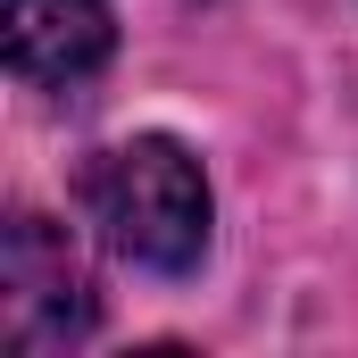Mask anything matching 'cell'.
Here are the masks:
<instances>
[{"instance_id": "cell-1", "label": "cell", "mask_w": 358, "mask_h": 358, "mask_svg": "<svg viewBox=\"0 0 358 358\" xmlns=\"http://www.w3.org/2000/svg\"><path fill=\"white\" fill-rule=\"evenodd\" d=\"M84 200L108 234V250L150 275H192L208 250V176L167 134L100 150V167L84 176Z\"/></svg>"}, {"instance_id": "cell-2", "label": "cell", "mask_w": 358, "mask_h": 358, "mask_svg": "<svg viewBox=\"0 0 358 358\" xmlns=\"http://www.w3.org/2000/svg\"><path fill=\"white\" fill-rule=\"evenodd\" d=\"M92 317H100V300H92L84 250L50 217H17L0 242V342L17 358H42L84 342Z\"/></svg>"}, {"instance_id": "cell-3", "label": "cell", "mask_w": 358, "mask_h": 358, "mask_svg": "<svg viewBox=\"0 0 358 358\" xmlns=\"http://www.w3.org/2000/svg\"><path fill=\"white\" fill-rule=\"evenodd\" d=\"M108 0H8V67L25 84H84L108 67Z\"/></svg>"}]
</instances>
